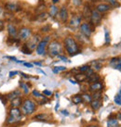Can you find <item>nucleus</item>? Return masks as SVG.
<instances>
[{"label": "nucleus", "mask_w": 121, "mask_h": 127, "mask_svg": "<svg viewBox=\"0 0 121 127\" xmlns=\"http://www.w3.org/2000/svg\"><path fill=\"white\" fill-rule=\"evenodd\" d=\"M101 96H102V93H101V91L93 92L92 95H91V98L92 99H100Z\"/></svg>", "instance_id": "obj_28"}, {"label": "nucleus", "mask_w": 121, "mask_h": 127, "mask_svg": "<svg viewBox=\"0 0 121 127\" xmlns=\"http://www.w3.org/2000/svg\"><path fill=\"white\" fill-rule=\"evenodd\" d=\"M89 69H90V67H89V65H84V66H81V67L78 68V70L81 71V72H87Z\"/></svg>", "instance_id": "obj_30"}, {"label": "nucleus", "mask_w": 121, "mask_h": 127, "mask_svg": "<svg viewBox=\"0 0 121 127\" xmlns=\"http://www.w3.org/2000/svg\"><path fill=\"white\" fill-rule=\"evenodd\" d=\"M20 95H21V91H20L19 89H17V90H14V91L10 92L9 94H7V95H6V98L8 99V100H12L13 98L17 97V96H20Z\"/></svg>", "instance_id": "obj_18"}, {"label": "nucleus", "mask_w": 121, "mask_h": 127, "mask_svg": "<svg viewBox=\"0 0 121 127\" xmlns=\"http://www.w3.org/2000/svg\"><path fill=\"white\" fill-rule=\"evenodd\" d=\"M111 8V6L109 4H105V3H102L99 4L96 6V10L100 13H105Z\"/></svg>", "instance_id": "obj_15"}, {"label": "nucleus", "mask_w": 121, "mask_h": 127, "mask_svg": "<svg viewBox=\"0 0 121 127\" xmlns=\"http://www.w3.org/2000/svg\"><path fill=\"white\" fill-rule=\"evenodd\" d=\"M115 103L117 104V105H118V106H120L121 105V95L118 94V95H117L116 96H115Z\"/></svg>", "instance_id": "obj_31"}, {"label": "nucleus", "mask_w": 121, "mask_h": 127, "mask_svg": "<svg viewBox=\"0 0 121 127\" xmlns=\"http://www.w3.org/2000/svg\"><path fill=\"white\" fill-rule=\"evenodd\" d=\"M79 31H80L81 34L86 36L87 38H89L91 35L93 30L91 29L89 23H88V22H83V23H81V24L79 25Z\"/></svg>", "instance_id": "obj_6"}, {"label": "nucleus", "mask_w": 121, "mask_h": 127, "mask_svg": "<svg viewBox=\"0 0 121 127\" xmlns=\"http://www.w3.org/2000/svg\"><path fill=\"white\" fill-rule=\"evenodd\" d=\"M118 119L119 121H121V113H118Z\"/></svg>", "instance_id": "obj_48"}, {"label": "nucleus", "mask_w": 121, "mask_h": 127, "mask_svg": "<svg viewBox=\"0 0 121 127\" xmlns=\"http://www.w3.org/2000/svg\"><path fill=\"white\" fill-rule=\"evenodd\" d=\"M45 118H48V115H46V114H38V115L35 116V119H36V120H44Z\"/></svg>", "instance_id": "obj_34"}, {"label": "nucleus", "mask_w": 121, "mask_h": 127, "mask_svg": "<svg viewBox=\"0 0 121 127\" xmlns=\"http://www.w3.org/2000/svg\"><path fill=\"white\" fill-rule=\"evenodd\" d=\"M69 82H70L71 84H73V85H76V82L74 81V80H71V79H70V80H69Z\"/></svg>", "instance_id": "obj_46"}, {"label": "nucleus", "mask_w": 121, "mask_h": 127, "mask_svg": "<svg viewBox=\"0 0 121 127\" xmlns=\"http://www.w3.org/2000/svg\"><path fill=\"white\" fill-rule=\"evenodd\" d=\"M58 15H59V18H60V21L62 23H66L68 21V10L65 7H61L59 9V12H58Z\"/></svg>", "instance_id": "obj_12"}, {"label": "nucleus", "mask_w": 121, "mask_h": 127, "mask_svg": "<svg viewBox=\"0 0 121 127\" xmlns=\"http://www.w3.org/2000/svg\"><path fill=\"white\" fill-rule=\"evenodd\" d=\"M108 3L110 4V6H118L117 0H106Z\"/></svg>", "instance_id": "obj_36"}, {"label": "nucleus", "mask_w": 121, "mask_h": 127, "mask_svg": "<svg viewBox=\"0 0 121 127\" xmlns=\"http://www.w3.org/2000/svg\"><path fill=\"white\" fill-rule=\"evenodd\" d=\"M24 66L25 67H27V68H33L34 67V65H33L32 63H28V62H24Z\"/></svg>", "instance_id": "obj_40"}, {"label": "nucleus", "mask_w": 121, "mask_h": 127, "mask_svg": "<svg viewBox=\"0 0 121 127\" xmlns=\"http://www.w3.org/2000/svg\"><path fill=\"white\" fill-rule=\"evenodd\" d=\"M32 94L34 96H36V97H44L42 95H41V93L40 92H38L37 90H33Z\"/></svg>", "instance_id": "obj_32"}, {"label": "nucleus", "mask_w": 121, "mask_h": 127, "mask_svg": "<svg viewBox=\"0 0 121 127\" xmlns=\"http://www.w3.org/2000/svg\"><path fill=\"white\" fill-rule=\"evenodd\" d=\"M32 34V31L30 28H27V27H22L19 30L18 32V38L19 40H21V41H26L30 38V36Z\"/></svg>", "instance_id": "obj_7"}, {"label": "nucleus", "mask_w": 121, "mask_h": 127, "mask_svg": "<svg viewBox=\"0 0 121 127\" xmlns=\"http://www.w3.org/2000/svg\"><path fill=\"white\" fill-rule=\"evenodd\" d=\"M102 19H103V16H102V13L98 12V11L95 9V10H91V14H90V23L93 25V26H98V25L101 23L102 21Z\"/></svg>", "instance_id": "obj_8"}, {"label": "nucleus", "mask_w": 121, "mask_h": 127, "mask_svg": "<svg viewBox=\"0 0 121 127\" xmlns=\"http://www.w3.org/2000/svg\"><path fill=\"white\" fill-rule=\"evenodd\" d=\"M4 28H5V22H4V21L0 20V32L3 31Z\"/></svg>", "instance_id": "obj_38"}, {"label": "nucleus", "mask_w": 121, "mask_h": 127, "mask_svg": "<svg viewBox=\"0 0 121 127\" xmlns=\"http://www.w3.org/2000/svg\"><path fill=\"white\" fill-rule=\"evenodd\" d=\"M72 3L74 4L75 7H79L82 3V0H72Z\"/></svg>", "instance_id": "obj_35"}, {"label": "nucleus", "mask_w": 121, "mask_h": 127, "mask_svg": "<svg viewBox=\"0 0 121 127\" xmlns=\"http://www.w3.org/2000/svg\"><path fill=\"white\" fill-rule=\"evenodd\" d=\"M119 123L117 119H110L107 122V127H118Z\"/></svg>", "instance_id": "obj_22"}, {"label": "nucleus", "mask_w": 121, "mask_h": 127, "mask_svg": "<svg viewBox=\"0 0 121 127\" xmlns=\"http://www.w3.org/2000/svg\"><path fill=\"white\" fill-rule=\"evenodd\" d=\"M58 12H59V7L56 6V5H52L50 6V8H49V15H50L51 18H54L58 15Z\"/></svg>", "instance_id": "obj_16"}, {"label": "nucleus", "mask_w": 121, "mask_h": 127, "mask_svg": "<svg viewBox=\"0 0 121 127\" xmlns=\"http://www.w3.org/2000/svg\"><path fill=\"white\" fill-rule=\"evenodd\" d=\"M91 1H93V2H95V1H98V0H91Z\"/></svg>", "instance_id": "obj_54"}, {"label": "nucleus", "mask_w": 121, "mask_h": 127, "mask_svg": "<svg viewBox=\"0 0 121 127\" xmlns=\"http://www.w3.org/2000/svg\"><path fill=\"white\" fill-rule=\"evenodd\" d=\"M40 41V37L38 34H35V35L33 36H30V38L27 40V42H26V46L28 47L29 49L33 51L34 49H36V46H37V44L38 42Z\"/></svg>", "instance_id": "obj_9"}, {"label": "nucleus", "mask_w": 121, "mask_h": 127, "mask_svg": "<svg viewBox=\"0 0 121 127\" xmlns=\"http://www.w3.org/2000/svg\"><path fill=\"white\" fill-rule=\"evenodd\" d=\"M103 85L101 82H95V83H92L91 85H89V91L90 92H98V91H102L103 90Z\"/></svg>", "instance_id": "obj_14"}, {"label": "nucleus", "mask_w": 121, "mask_h": 127, "mask_svg": "<svg viewBox=\"0 0 121 127\" xmlns=\"http://www.w3.org/2000/svg\"><path fill=\"white\" fill-rule=\"evenodd\" d=\"M92 64H93V69L94 70H96V71H99L101 70V68H102V65L99 61H92Z\"/></svg>", "instance_id": "obj_29"}, {"label": "nucleus", "mask_w": 121, "mask_h": 127, "mask_svg": "<svg viewBox=\"0 0 121 127\" xmlns=\"http://www.w3.org/2000/svg\"><path fill=\"white\" fill-rule=\"evenodd\" d=\"M21 103H22V100H21V96H17L10 100V106L12 108H19L21 105Z\"/></svg>", "instance_id": "obj_17"}, {"label": "nucleus", "mask_w": 121, "mask_h": 127, "mask_svg": "<svg viewBox=\"0 0 121 127\" xmlns=\"http://www.w3.org/2000/svg\"><path fill=\"white\" fill-rule=\"evenodd\" d=\"M118 94H119V95H121V89H120V90H119V93H118Z\"/></svg>", "instance_id": "obj_53"}, {"label": "nucleus", "mask_w": 121, "mask_h": 127, "mask_svg": "<svg viewBox=\"0 0 121 127\" xmlns=\"http://www.w3.org/2000/svg\"><path fill=\"white\" fill-rule=\"evenodd\" d=\"M47 51L50 57H57L62 53V46L57 40H52L48 44Z\"/></svg>", "instance_id": "obj_2"}, {"label": "nucleus", "mask_w": 121, "mask_h": 127, "mask_svg": "<svg viewBox=\"0 0 121 127\" xmlns=\"http://www.w3.org/2000/svg\"><path fill=\"white\" fill-rule=\"evenodd\" d=\"M19 71H10L9 72V77H12V76H14V75H16V74H18Z\"/></svg>", "instance_id": "obj_42"}, {"label": "nucleus", "mask_w": 121, "mask_h": 127, "mask_svg": "<svg viewBox=\"0 0 121 127\" xmlns=\"http://www.w3.org/2000/svg\"><path fill=\"white\" fill-rule=\"evenodd\" d=\"M20 86H21V88L22 89V91H23L24 94H28L29 93V87H28V85H26V83L21 82V83H20Z\"/></svg>", "instance_id": "obj_24"}, {"label": "nucleus", "mask_w": 121, "mask_h": 127, "mask_svg": "<svg viewBox=\"0 0 121 127\" xmlns=\"http://www.w3.org/2000/svg\"><path fill=\"white\" fill-rule=\"evenodd\" d=\"M21 111L19 108H10L9 109V115L7 117V124H14L21 120Z\"/></svg>", "instance_id": "obj_4"}, {"label": "nucleus", "mask_w": 121, "mask_h": 127, "mask_svg": "<svg viewBox=\"0 0 121 127\" xmlns=\"http://www.w3.org/2000/svg\"><path fill=\"white\" fill-rule=\"evenodd\" d=\"M5 9L10 13H13V12H17L19 11L21 8H20V6L19 4L15 3V2H7V3L5 4Z\"/></svg>", "instance_id": "obj_11"}, {"label": "nucleus", "mask_w": 121, "mask_h": 127, "mask_svg": "<svg viewBox=\"0 0 121 127\" xmlns=\"http://www.w3.org/2000/svg\"><path fill=\"white\" fill-rule=\"evenodd\" d=\"M59 1H60V0H52V3H53V5H55V4H57Z\"/></svg>", "instance_id": "obj_47"}, {"label": "nucleus", "mask_w": 121, "mask_h": 127, "mask_svg": "<svg viewBox=\"0 0 121 127\" xmlns=\"http://www.w3.org/2000/svg\"><path fill=\"white\" fill-rule=\"evenodd\" d=\"M21 52H22L23 54H27V55H30V54L32 53V51H31V50L29 49L28 47L26 46L25 44L22 46V47H21Z\"/></svg>", "instance_id": "obj_27"}, {"label": "nucleus", "mask_w": 121, "mask_h": 127, "mask_svg": "<svg viewBox=\"0 0 121 127\" xmlns=\"http://www.w3.org/2000/svg\"><path fill=\"white\" fill-rule=\"evenodd\" d=\"M21 111L22 114H24V115H30V114H32L36 109V103L33 101L32 99H25L22 101L21 103Z\"/></svg>", "instance_id": "obj_3"}, {"label": "nucleus", "mask_w": 121, "mask_h": 127, "mask_svg": "<svg viewBox=\"0 0 121 127\" xmlns=\"http://www.w3.org/2000/svg\"><path fill=\"white\" fill-rule=\"evenodd\" d=\"M72 101L74 104L75 105H77V104H80L81 102H83V99H82V96L79 95H74L73 97H72Z\"/></svg>", "instance_id": "obj_23"}, {"label": "nucleus", "mask_w": 121, "mask_h": 127, "mask_svg": "<svg viewBox=\"0 0 121 127\" xmlns=\"http://www.w3.org/2000/svg\"><path fill=\"white\" fill-rule=\"evenodd\" d=\"M6 58H7V59H10L11 60H15V61L17 60H16V58H15V57H8V56H7V57H6Z\"/></svg>", "instance_id": "obj_44"}, {"label": "nucleus", "mask_w": 121, "mask_h": 127, "mask_svg": "<svg viewBox=\"0 0 121 127\" xmlns=\"http://www.w3.org/2000/svg\"><path fill=\"white\" fill-rule=\"evenodd\" d=\"M101 105H102V103H101L99 99H93L90 102V106H91L92 109H94V110H97V109H100Z\"/></svg>", "instance_id": "obj_21"}, {"label": "nucleus", "mask_w": 121, "mask_h": 127, "mask_svg": "<svg viewBox=\"0 0 121 127\" xmlns=\"http://www.w3.org/2000/svg\"><path fill=\"white\" fill-rule=\"evenodd\" d=\"M66 70V67H63V66H57V67L53 68V72L54 73H58L59 71H62Z\"/></svg>", "instance_id": "obj_26"}, {"label": "nucleus", "mask_w": 121, "mask_h": 127, "mask_svg": "<svg viewBox=\"0 0 121 127\" xmlns=\"http://www.w3.org/2000/svg\"><path fill=\"white\" fill-rule=\"evenodd\" d=\"M115 68H116V69H118V70H121V59L118 60V62H117V64L115 65Z\"/></svg>", "instance_id": "obj_37"}, {"label": "nucleus", "mask_w": 121, "mask_h": 127, "mask_svg": "<svg viewBox=\"0 0 121 127\" xmlns=\"http://www.w3.org/2000/svg\"><path fill=\"white\" fill-rule=\"evenodd\" d=\"M88 127H98L97 125H89V126H88Z\"/></svg>", "instance_id": "obj_52"}, {"label": "nucleus", "mask_w": 121, "mask_h": 127, "mask_svg": "<svg viewBox=\"0 0 121 127\" xmlns=\"http://www.w3.org/2000/svg\"><path fill=\"white\" fill-rule=\"evenodd\" d=\"M81 20H82V17L81 16H78V15H75V16H73L69 21V25L73 27V28H77L79 25L81 24L80 22H81Z\"/></svg>", "instance_id": "obj_13"}, {"label": "nucleus", "mask_w": 121, "mask_h": 127, "mask_svg": "<svg viewBox=\"0 0 121 127\" xmlns=\"http://www.w3.org/2000/svg\"><path fill=\"white\" fill-rule=\"evenodd\" d=\"M105 43L106 44H109L110 43V33H109V32L107 31L106 29H105Z\"/></svg>", "instance_id": "obj_33"}, {"label": "nucleus", "mask_w": 121, "mask_h": 127, "mask_svg": "<svg viewBox=\"0 0 121 127\" xmlns=\"http://www.w3.org/2000/svg\"><path fill=\"white\" fill-rule=\"evenodd\" d=\"M99 80H100V76L97 73H94V72H92L91 74H89V76H88V79H87L88 83H90V84L95 83V82H98Z\"/></svg>", "instance_id": "obj_19"}, {"label": "nucleus", "mask_w": 121, "mask_h": 127, "mask_svg": "<svg viewBox=\"0 0 121 127\" xmlns=\"http://www.w3.org/2000/svg\"><path fill=\"white\" fill-rule=\"evenodd\" d=\"M43 94H44V95H48V96H50V95H52V92L49 91V90H44V91H43Z\"/></svg>", "instance_id": "obj_39"}, {"label": "nucleus", "mask_w": 121, "mask_h": 127, "mask_svg": "<svg viewBox=\"0 0 121 127\" xmlns=\"http://www.w3.org/2000/svg\"><path fill=\"white\" fill-rule=\"evenodd\" d=\"M64 48L70 56H74L78 53V44L72 36H67L63 40Z\"/></svg>", "instance_id": "obj_1"}, {"label": "nucleus", "mask_w": 121, "mask_h": 127, "mask_svg": "<svg viewBox=\"0 0 121 127\" xmlns=\"http://www.w3.org/2000/svg\"><path fill=\"white\" fill-rule=\"evenodd\" d=\"M82 99H83V101L86 103H90L91 102V100H92V98H91V95H88V94H84V95H82Z\"/></svg>", "instance_id": "obj_25"}, {"label": "nucleus", "mask_w": 121, "mask_h": 127, "mask_svg": "<svg viewBox=\"0 0 121 127\" xmlns=\"http://www.w3.org/2000/svg\"><path fill=\"white\" fill-rule=\"evenodd\" d=\"M75 78L77 82H85V81H87V79H88V75H87V73L81 72V73L75 74Z\"/></svg>", "instance_id": "obj_20"}, {"label": "nucleus", "mask_w": 121, "mask_h": 127, "mask_svg": "<svg viewBox=\"0 0 121 127\" xmlns=\"http://www.w3.org/2000/svg\"><path fill=\"white\" fill-rule=\"evenodd\" d=\"M50 36L47 35L45 36L42 40H40L37 46L36 47V51L37 55H40V56H43L46 54V50H47V46H48V44L50 43Z\"/></svg>", "instance_id": "obj_5"}, {"label": "nucleus", "mask_w": 121, "mask_h": 127, "mask_svg": "<svg viewBox=\"0 0 121 127\" xmlns=\"http://www.w3.org/2000/svg\"><path fill=\"white\" fill-rule=\"evenodd\" d=\"M35 65H37V66H41V62H34Z\"/></svg>", "instance_id": "obj_49"}, {"label": "nucleus", "mask_w": 121, "mask_h": 127, "mask_svg": "<svg viewBox=\"0 0 121 127\" xmlns=\"http://www.w3.org/2000/svg\"><path fill=\"white\" fill-rule=\"evenodd\" d=\"M61 113H62L63 115H65V116H68V115H69V112H68L67 110H65V109L61 110Z\"/></svg>", "instance_id": "obj_43"}, {"label": "nucleus", "mask_w": 121, "mask_h": 127, "mask_svg": "<svg viewBox=\"0 0 121 127\" xmlns=\"http://www.w3.org/2000/svg\"><path fill=\"white\" fill-rule=\"evenodd\" d=\"M59 59H60L61 60H63V61H67V58L64 56H61V55H59V56H57Z\"/></svg>", "instance_id": "obj_41"}, {"label": "nucleus", "mask_w": 121, "mask_h": 127, "mask_svg": "<svg viewBox=\"0 0 121 127\" xmlns=\"http://www.w3.org/2000/svg\"><path fill=\"white\" fill-rule=\"evenodd\" d=\"M2 11H3V7L0 5V13H2Z\"/></svg>", "instance_id": "obj_50"}, {"label": "nucleus", "mask_w": 121, "mask_h": 127, "mask_svg": "<svg viewBox=\"0 0 121 127\" xmlns=\"http://www.w3.org/2000/svg\"><path fill=\"white\" fill-rule=\"evenodd\" d=\"M36 71H39V72H41V73H42V74H44V75H47V74H46V72H45V71H43L42 70H40V69H37V70H36Z\"/></svg>", "instance_id": "obj_45"}, {"label": "nucleus", "mask_w": 121, "mask_h": 127, "mask_svg": "<svg viewBox=\"0 0 121 127\" xmlns=\"http://www.w3.org/2000/svg\"><path fill=\"white\" fill-rule=\"evenodd\" d=\"M58 108H59V102L57 103V105H56V107H55V109H56V110H57V109H58Z\"/></svg>", "instance_id": "obj_51"}, {"label": "nucleus", "mask_w": 121, "mask_h": 127, "mask_svg": "<svg viewBox=\"0 0 121 127\" xmlns=\"http://www.w3.org/2000/svg\"><path fill=\"white\" fill-rule=\"evenodd\" d=\"M7 32H8V35H9V38L11 39V41H14L15 39L18 38V30H17V28H16V26L14 24L8 23L7 26Z\"/></svg>", "instance_id": "obj_10"}]
</instances>
